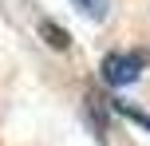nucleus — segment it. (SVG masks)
<instances>
[{"instance_id":"f257e3e1","label":"nucleus","mask_w":150,"mask_h":146,"mask_svg":"<svg viewBox=\"0 0 150 146\" xmlns=\"http://www.w3.org/2000/svg\"><path fill=\"white\" fill-rule=\"evenodd\" d=\"M146 63H150V51H146V47L107 51L103 63H99V75H103L111 87H130V83H138V75L146 71Z\"/></svg>"},{"instance_id":"f03ea898","label":"nucleus","mask_w":150,"mask_h":146,"mask_svg":"<svg viewBox=\"0 0 150 146\" xmlns=\"http://www.w3.org/2000/svg\"><path fill=\"white\" fill-rule=\"evenodd\" d=\"M40 36H44V44L52 47V51H67L71 47V32L59 28L55 20H40Z\"/></svg>"},{"instance_id":"7ed1b4c3","label":"nucleus","mask_w":150,"mask_h":146,"mask_svg":"<svg viewBox=\"0 0 150 146\" xmlns=\"http://www.w3.org/2000/svg\"><path fill=\"white\" fill-rule=\"evenodd\" d=\"M71 8L83 20H91V24H103L111 16V0H71Z\"/></svg>"},{"instance_id":"20e7f679","label":"nucleus","mask_w":150,"mask_h":146,"mask_svg":"<svg viewBox=\"0 0 150 146\" xmlns=\"http://www.w3.org/2000/svg\"><path fill=\"white\" fill-rule=\"evenodd\" d=\"M115 111H119V115H127L130 123H138V126H142V130H150V118L142 115V111H130V107H122V103H115Z\"/></svg>"}]
</instances>
